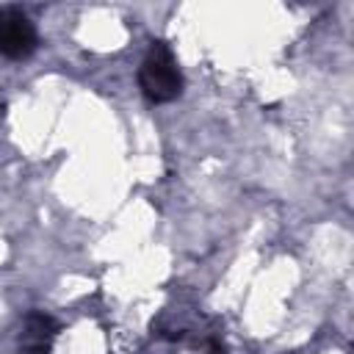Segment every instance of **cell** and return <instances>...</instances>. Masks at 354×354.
<instances>
[{
    "label": "cell",
    "instance_id": "cell-2",
    "mask_svg": "<svg viewBox=\"0 0 354 354\" xmlns=\"http://www.w3.org/2000/svg\"><path fill=\"white\" fill-rule=\"evenodd\" d=\"M36 50V28L17 8H0V53L6 58H28Z\"/></svg>",
    "mask_w": 354,
    "mask_h": 354
},
{
    "label": "cell",
    "instance_id": "cell-1",
    "mask_svg": "<svg viewBox=\"0 0 354 354\" xmlns=\"http://www.w3.org/2000/svg\"><path fill=\"white\" fill-rule=\"evenodd\" d=\"M138 83H141V91L152 102H171V100L180 97V91H183V75L177 69L174 55L169 53V47L163 41H155L149 47L147 58L141 61Z\"/></svg>",
    "mask_w": 354,
    "mask_h": 354
}]
</instances>
